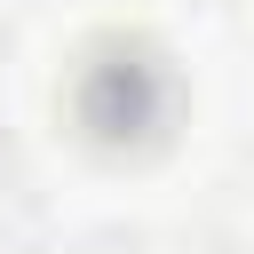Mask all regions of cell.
<instances>
[{
    "mask_svg": "<svg viewBox=\"0 0 254 254\" xmlns=\"http://www.w3.org/2000/svg\"><path fill=\"white\" fill-rule=\"evenodd\" d=\"M71 111L103 151H151L175 119V71L151 40H95L71 79Z\"/></svg>",
    "mask_w": 254,
    "mask_h": 254,
    "instance_id": "obj_1",
    "label": "cell"
}]
</instances>
